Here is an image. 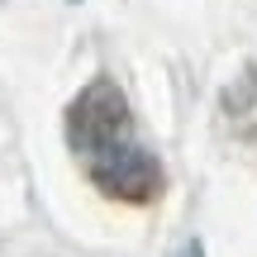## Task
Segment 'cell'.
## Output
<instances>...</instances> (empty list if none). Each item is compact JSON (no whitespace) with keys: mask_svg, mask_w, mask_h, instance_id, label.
<instances>
[{"mask_svg":"<svg viewBox=\"0 0 257 257\" xmlns=\"http://www.w3.org/2000/svg\"><path fill=\"white\" fill-rule=\"evenodd\" d=\"M91 162V176L95 186H105L110 195H124V200H148V195L162 186V172H157L153 153H148L143 143H134V138H114V143H105L100 153L86 157Z\"/></svg>","mask_w":257,"mask_h":257,"instance_id":"obj_2","label":"cell"},{"mask_svg":"<svg viewBox=\"0 0 257 257\" xmlns=\"http://www.w3.org/2000/svg\"><path fill=\"white\" fill-rule=\"evenodd\" d=\"M124 134H128V105H124L119 86L100 76V81H91L72 100V110H67V138H72V148L81 157H91Z\"/></svg>","mask_w":257,"mask_h":257,"instance_id":"obj_1","label":"cell"},{"mask_svg":"<svg viewBox=\"0 0 257 257\" xmlns=\"http://www.w3.org/2000/svg\"><path fill=\"white\" fill-rule=\"evenodd\" d=\"M176 257H205V248H200V243H195V238H191V243H186V248H181V252H176Z\"/></svg>","mask_w":257,"mask_h":257,"instance_id":"obj_3","label":"cell"}]
</instances>
